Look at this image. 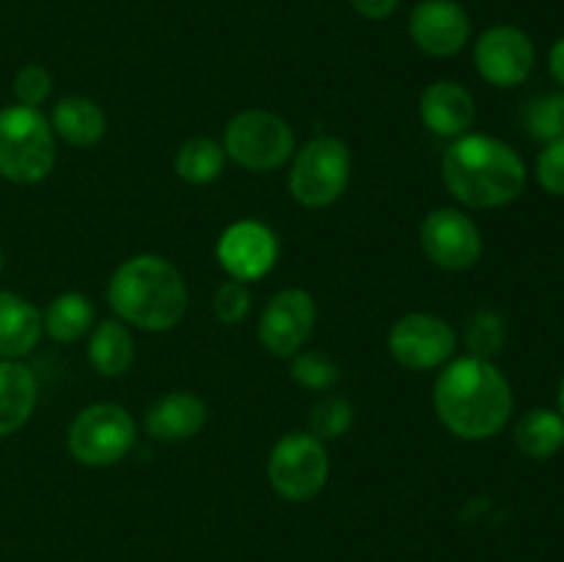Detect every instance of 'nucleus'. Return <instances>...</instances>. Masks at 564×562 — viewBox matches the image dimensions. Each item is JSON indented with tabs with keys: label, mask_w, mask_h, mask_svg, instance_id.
Wrapping results in <instances>:
<instances>
[{
	"label": "nucleus",
	"mask_w": 564,
	"mask_h": 562,
	"mask_svg": "<svg viewBox=\"0 0 564 562\" xmlns=\"http://www.w3.org/2000/svg\"><path fill=\"white\" fill-rule=\"evenodd\" d=\"M433 402L444 428L463 441L494 439L507 428L516 406L505 372L479 356L446 364L435 380Z\"/></svg>",
	"instance_id": "nucleus-1"
},
{
	"label": "nucleus",
	"mask_w": 564,
	"mask_h": 562,
	"mask_svg": "<svg viewBox=\"0 0 564 562\" xmlns=\"http://www.w3.org/2000/svg\"><path fill=\"white\" fill-rule=\"evenodd\" d=\"M446 187L460 204L494 209L512 204L527 187V163L510 143L494 136H460L441 160Z\"/></svg>",
	"instance_id": "nucleus-2"
},
{
	"label": "nucleus",
	"mask_w": 564,
	"mask_h": 562,
	"mask_svg": "<svg viewBox=\"0 0 564 562\" xmlns=\"http://www.w3.org/2000/svg\"><path fill=\"white\" fill-rule=\"evenodd\" d=\"M108 303L121 323L160 334L174 328L185 314L187 287L169 259L158 253H138L110 275Z\"/></svg>",
	"instance_id": "nucleus-3"
},
{
	"label": "nucleus",
	"mask_w": 564,
	"mask_h": 562,
	"mask_svg": "<svg viewBox=\"0 0 564 562\" xmlns=\"http://www.w3.org/2000/svg\"><path fill=\"white\" fill-rule=\"evenodd\" d=\"M55 165V132L39 108H0V176L14 185H36Z\"/></svg>",
	"instance_id": "nucleus-4"
},
{
	"label": "nucleus",
	"mask_w": 564,
	"mask_h": 562,
	"mask_svg": "<svg viewBox=\"0 0 564 562\" xmlns=\"http://www.w3.org/2000/svg\"><path fill=\"white\" fill-rule=\"evenodd\" d=\"M347 182H350V149L341 138L319 136L295 154L290 193L303 207H328L345 193Z\"/></svg>",
	"instance_id": "nucleus-5"
},
{
	"label": "nucleus",
	"mask_w": 564,
	"mask_h": 562,
	"mask_svg": "<svg viewBox=\"0 0 564 562\" xmlns=\"http://www.w3.org/2000/svg\"><path fill=\"white\" fill-rule=\"evenodd\" d=\"M295 132L270 110H242L226 125L224 152L246 171H275L290 160Z\"/></svg>",
	"instance_id": "nucleus-6"
},
{
	"label": "nucleus",
	"mask_w": 564,
	"mask_h": 562,
	"mask_svg": "<svg viewBox=\"0 0 564 562\" xmlns=\"http://www.w3.org/2000/svg\"><path fill=\"white\" fill-rule=\"evenodd\" d=\"M135 422L130 413L113 402H97L88 406L69 424V444L72 457L83 466H113L135 444Z\"/></svg>",
	"instance_id": "nucleus-7"
},
{
	"label": "nucleus",
	"mask_w": 564,
	"mask_h": 562,
	"mask_svg": "<svg viewBox=\"0 0 564 562\" xmlns=\"http://www.w3.org/2000/svg\"><path fill=\"white\" fill-rule=\"evenodd\" d=\"M328 452L312 433H290L273 446L268 477L275 494L286 501H308L328 483Z\"/></svg>",
	"instance_id": "nucleus-8"
},
{
	"label": "nucleus",
	"mask_w": 564,
	"mask_h": 562,
	"mask_svg": "<svg viewBox=\"0 0 564 562\" xmlns=\"http://www.w3.org/2000/svg\"><path fill=\"white\" fill-rule=\"evenodd\" d=\"M455 328L435 314H405L389 334L391 356L413 372H427L446 364L455 356Z\"/></svg>",
	"instance_id": "nucleus-9"
},
{
	"label": "nucleus",
	"mask_w": 564,
	"mask_h": 562,
	"mask_svg": "<svg viewBox=\"0 0 564 562\" xmlns=\"http://www.w3.org/2000/svg\"><path fill=\"white\" fill-rule=\"evenodd\" d=\"M477 72L496 88H516L532 75L534 44L527 31L516 25H494L474 47Z\"/></svg>",
	"instance_id": "nucleus-10"
},
{
	"label": "nucleus",
	"mask_w": 564,
	"mask_h": 562,
	"mask_svg": "<svg viewBox=\"0 0 564 562\" xmlns=\"http://www.w3.org/2000/svg\"><path fill=\"white\" fill-rule=\"evenodd\" d=\"M422 248L433 264L444 270H468L482 257V231L460 209H435L424 218Z\"/></svg>",
	"instance_id": "nucleus-11"
},
{
	"label": "nucleus",
	"mask_w": 564,
	"mask_h": 562,
	"mask_svg": "<svg viewBox=\"0 0 564 562\" xmlns=\"http://www.w3.org/2000/svg\"><path fill=\"white\" fill-rule=\"evenodd\" d=\"M314 320H317V306L306 290L297 287L281 290L270 298L259 317V342L273 356L292 358L312 336Z\"/></svg>",
	"instance_id": "nucleus-12"
},
{
	"label": "nucleus",
	"mask_w": 564,
	"mask_h": 562,
	"mask_svg": "<svg viewBox=\"0 0 564 562\" xmlns=\"http://www.w3.org/2000/svg\"><path fill=\"white\" fill-rule=\"evenodd\" d=\"M408 33L422 53L452 58L471 39V20L457 0H422L411 11Z\"/></svg>",
	"instance_id": "nucleus-13"
},
{
	"label": "nucleus",
	"mask_w": 564,
	"mask_h": 562,
	"mask_svg": "<svg viewBox=\"0 0 564 562\" xmlns=\"http://www.w3.org/2000/svg\"><path fill=\"white\" fill-rule=\"evenodd\" d=\"M218 262L235 281H257L273 270L279 259V240L259 220H237L220 235Z\"/></svg>",
	"instance_id": "nucleus-14"
},
{
	"label": "nucleus",
	"mask_w": 564,
	"mask_h": 562,
	"mask_svg": "<svg viewBox=\"0 0 564 562\" xmlns=\"http://www.w3.org/2000/svg\"><path fill=\"white\" fill-rule=\"evenodd\" d=\"M419 110H422L424 127L444 138L466 136L468 127L477 119L471 91L455 80H438L424 88Z\"/></svg>",
	"instance_id": "nucleus-15"
},
{
	"label": "nucleus",
	"mask_w": 564,
	"mask_h": 562,
	"mask_svg": "<svg viewBox=\"0 0 564 562\" xmlns=\"http://www.w3.org/2000/svg\"><path fill=\"white\" fill-rule=\"evenodd\" d=\"M207 422V406L191 391H171L154 400L143 417V428L158 441H187Z\"/></svg>",
	"instance_id": "nucleus-16"
},
{
	"label": "nucleus",
	"mask_w": 564,
	"mask_h": 562,
	"mask_svg": "<svg viewBox=\"0 0 564 562\" xmlns=\"http://www.w3.org/2000/svg\"><path fill=\"white\" fill-rule=\"evenodd\" d=\"M42 314L22 295L0 290V358L28 356L42 339Z\"/></svg>",
	"instance_id": "nucleus-17"
},
{
	"label": "nucleus",
	"mask_w": 564,
	"mask_h": 562,
	"mask_svg": "<svg viewBox=\"0 0 564 562\" xmlns=\"http://www.w3.org/2000/svg\"><path fill=\"white\" fill-rule=\"evenodd\" d=\"M50 127L69 147L88 149L102 141L105 132H108V119H105V110L94 99L75 94V97H64L55 105L53 116H50Z\"/></svg>",
	"instance_id": "nucleus-18"
},
{
	"label": "nucleus",
	"mask_w": 564,
	"mask_h": 562,
	"mask_svg": "<svg viewBox=\"0 0 564 562\" xmlns=\"http://www.w3.org/2000/svg\"><path fill=\"white\" fill-rule=\"evenodd\" d=\"M36 378L28 367L0 358V439L17 433L36 408Z\"/></svg>",
	"instance_id": "nucleus-19"
},
{
	"label": "nucleus",
	"mask_w": 564,
	"mask_h": 562,
	"mask_svg": "<svg viewBox=\"0 0 564 562\" xmlns=\"http://www.w3.org/2000/svg\"><path fill=\"white\" fill-rule=\"evenodd\" d=\"M516 446L532 461H549L564 446V417L551 408H532L516 424Z\"/></svg>",
	"instance_id": "nucleus-20"
},
{
	"label": "nucleus",
	"mask_w": 564,
	"mask_h": 562,
	"mask_svg": "<svg viewBox=\"0 0 564 562\" xmlns=\"http://www.w3.org/2000/svg\"><path fill=\"white\" fill-rule=\"evenodd\" d=\"M132 356H135L132 336L121 320H105L88 339V361L105 378L124 375L130 369Z\"/></svg>",
	"instance_id": "nucleus-21"
},
{
	"label": "nucleus",
	"mask_w": 564,
	"mask_h": 562,
	"mask_svg": "<svg viewBox=\"0 0 564 562\" xmlns=\"http://www.w3.org/2000/svg\"><path fill=\"white\" fill-rule=\"evenodd\" d=\"M44 331L53 336L55 342H77L91 331L94 325V306L86 295L80 292H64L55 298L47 306L42 317Z\"/></svg>",
	"instance_id": "nucleus-22"
},
{
	"label": "nucleus",
	"mask_w": 564,
	"mask_h": 562,
	"mask_svg": "<svg viewBox=\"0 0 564 562\" xmlns=\"http://www.w3.org/2000/svg\"><path fill=\"white\" fill-rule=\"evenodd\" d=\"M226 163V152L213 138H191L180 147L174 158L176 174L191 185H209L220 176Z\"/></svg>",
	"instance_id": "nucleus-23"
},
{
	"label": "nucleus",
	"mask_w": 564,
	"mask_h": 562,
	"mask_svg": "<svg viewBox=\"0 0 564 562\" xmlns=\"http://www.w3.org/2000/svg\"><path fill=\"white\" fill-rule=\"evenodd\" d=\"M523 125H527L529 136L538 141H554L564 136V94H543V97L532 99L523 114Z\"/></svg>",
	"instance_id": "nucleus-24"
},
{
	"label": "nucleus",
	"mask_w": 564,
	"mask_h": 562,
	"mask_svg": "<svg viewBox=\"0 0 564 562\" xmlns=\"http://www.w3.org/2000/svg\"><path fill=\"white\" fill-rule=\"evenodd\" d=\"M295 361H292V378L297 380L301 386L314 391H325L330 386L339 383L341 372L336 367L334 358H328L325 353L319 350H306V353H295Z\"/></svg>",
	"instance_id": "nucleus-25"
},
{
	"label": "nucleus",
	"mask_w": 564,
	"mask_h": 562,
	"mask_svg": "<svg viewBox=\"0 0 564 562\" xmlns=\"http://www.w3.org/2000/svg\"><path fill=\"white\" fill-rule=\"evenodd\" d=\"M466 345L471 347V356L488 358V361L496 353H501V347H505V323H501L499 314L488 312V309L474 314L468 320Z\"/></svg>",
	"instance_id": "nucleus-26"
},
{
	"label": "nucleus",
	"mask_w": 564,
	"mask_h": 562,
	"mask_svg": "<svg viewBox=\"0 0 564 562\" xmlns=\"http://www.w3.org/2000/svg\"><path fill=\"white\" fill-rule=\"evenodd\" d=\"M352 424V406L339 395H328L312 408V435L319 441L339 439Z\"/></svg>",
	"instance_id": "nucleus-27"
},
{
	"label": "nucleus",
	"mask_w": 564,
	"mask_h": 562,
	"mask_svg": "<svg viewBox=\"0 0 564 562\" xmlns=\"http://www.w3.org/2000/svg\"><path fill=\"white\" fill-rule=\"evenodd\" d=\"M215 317L226 325H235L240 320H246V314L251 312V295H248V287L242 281H226L218 287L213 298Z\"/></svg>",
	"instance_id": "nucleus-28"
},
{
	"label": "nucleus",
	"mask_w": 564,
	"mask_h": 562,
	"mask_svg": "<svg viewBox=\"0 0 564 562\" xmlns=\"http://www.w3.org/2000/svg\"><path fill=\"white\" fill-rule=\"evenodd\" d=\"M538 182L551 196H564V136L545 143L538 158Z\"/></svg>",
	"instance_id": "nucleus-29"
},
{
	"label": "nucleus",
	"mask_w": 564,
	"mask_h": 562,
	"mask_svg": "<svg viewBox=\"0 0 564 562\" xmlns=\"http://www.w3.org/2000/svg\"><path fill=\"white\" fill-rule=\"evenodd\" d=\"M53 91V77L44 66L28 64L17 72L14 77V94L20 99V105H28V108H39L44 99Z\"/></svg>",
	"instance_id": "nucleus-30"
},
{
	"label": "nucleus",
	"mask_w": 564,
	"mask_h": 562,
	"mask_svg": "<svg viewBox=\"0 0 564 562\" xmlns=\"http://www.w3.org/2000/svg\"><path fill=\"white\" fill-rule=\"evenodd\" d=\"M350 3L367 20H386V17L394 14L400 0H350Z\"/></svg>",
	"instance_id": "nucleus-31"
},
{
	"label": "nucleus",
	"mask_w": 564,
	"mask_h": 562,
	"mask_svg": "<svg viewBox=\"0 0 564 562\" xmlns=\"http://www.w3.org/2000/svg\"><path fill=\"white\" fill-rule=\"evenodd\" d=\"M549 69H551V75H554V80L564 88V36L554 44V47H551Z\"/></svg>",
	"instance_id": "nucleus-32"
},
{
	"label": "nucleus",
	"mask_w": 564,
	"mask_h": 562,
	"mask_svg": "<svg viewBox=\"0 0 564 562\" xmlns=\"http://www.w3.org/2000/svg\"><path fill=\"white\" fill-rule=\"evenodd\" d=\"M560 413L564 417V378H562V383H560Z\"/></svg>",
	"instance_id": "nucleus-33"
},
{
	"label": "nucleus",
	"mask_w": 564,
	"mask_h": 562,
	"mask_svg": "<svg viewBox=\"0 0 564 562\" xmlns=\"http://www.w3.org/2000/svg\"><path fill=\"white\" fill-rule=\"evenodd\" d=\"M0 270H3V251H0Z\"/></svg>",
	"instance_id": "nucleus-34"
}]
</instances>
